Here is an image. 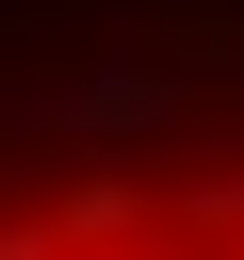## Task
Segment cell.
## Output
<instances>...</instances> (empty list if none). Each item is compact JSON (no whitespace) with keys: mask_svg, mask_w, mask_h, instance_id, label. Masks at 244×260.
<instances>
[{"mask_svg":"<svg viewBox=\"0 0 244 260\" xmlns=\"http://www.w3.org/2000/svg\"><path fill=\"white\" fill-rule=\"evenodd\" d=\"M195 211H211V228H228V244H244V179H211V195H195Z\"/></svg>","mask_w":244,"mask_h":260,"instance_id":"3","label":"cell"},{"mask_svg":"<svg viewBox=\"0 0 244 260\" xmlns=\"http://www.w3.org/2000/svg\"><path fill=\"white\" fill-rule=\"evenodd\" d=\"M130 211H146V195H130L114 162H81V179H65V211H49V244H130Z\"/></svg>","mask_w":244,"mask_h":260,"instance_id":"2","label":"cell"},{"mask_svg":"<svg viewBox=\"0 0 244 260\" xmlns=\"http://www.w3.org/2000/svg\"><path fill=\"white\" fill-rule=\"evenodd\" d=\"M33 130H65V146H130V130H179V81H163V65H81V81L33 98Z\"/></svg>","mask_w":244,"mask_h":260,"instance_id":"1","label":"cell"},{"mask_svg":"<svg viewBox=\"0 0 244 260\" xmlns=\"http://www.w3.org/2000/svg\"><path fill=\"white\" fill-rule=\"evenodd\" d=\"M0 260H65V244H49V228H0Z\"/></svg>","mask_w":244,"mask_h":260,"instance_id":"4","label":"cell"}]
</instances>
